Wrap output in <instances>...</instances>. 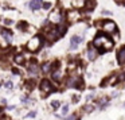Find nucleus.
<instances>
[{"label":"nucleus","mask_w":125,"mask_h":120,"mask_svg":"<svg viewBox=\"0 0 125 120\" xmlns=\"http://www.w3.org/2000/svg\"><path fill=\"white\" fill-rule=\"evenodd\" d=\"M124 107H125V105H124Z\"/></svg>","instance_id":"obj_36"},{"label":"nucleus","mask_w":125,"mask_h":120,"mask_svg":"<svg viewBox=\"0 0 125 120\" xmlns=\"http://www.w3.org/2000/svg\"><path fill=\"white\" fill-rule=\"evenodd\" d=\"M83 109H85L86 112H92L93 109H94V107H93V105H86V107L83 108Z\"/></svg>","instance_id":"obj_24"},{"label":"nucleus","mask_w":125,"mask_h":120,"mask_svg":"<svg viewBox=\"0 0 125 120\" xmlns=\"http://www.w3.org/2000/svg\"><path fill=\"white\" fill-rule=\"evenodd\" d=\"M50 7H51L50 3H45V4H43V8H45V10H49Z\"/></svg>","instance_id":"obj_27"},{"label":"nucleus","mask_w":125,"mask_h":120,"mask_svg":"<svg viewBox=\"0 0 125 120\" xmlns=\"http://www.w3.org/2000/svg\"><path fill=\"white\" fill-rule=\"evenodd\" d=\"M63 14L61 12V10H55V11H53V12L50 14V16H49V20L53 22V23H61V22H63Z\"/></svg>","instance_id":"obj_4"},{"label":"nucleus","mask_w":125,"mask_h":120,"mask_svg":"<svg viewBox=\"0 0 125 120\" xmlns=\"http://www.w3.org/2000/svg\"><path fill=\"white\" fill-rule=\"evenodd\" d=\"M0 34H1V37L4 38L5 41L11 42L12 41V33H11V30H7V29H1V31H0Z\"/></svg>","instance_id":"obj_8"},{"label":"nucleus","mask_w":125,"mask_h":120,"mask_svg":"<svg viewBox=\"0 0 125 120\" xmlns=\"http://www.w3.org/2000/svg\"><path fill=\"white\" fill-rule=\"evenodd\" d=\"M0 85H1V84H0Z\"/></svg>","instance_id":"obj_35"},{"label":"nucleus","mask_w":125,"mask_h":120,"mask_svg":"<svg viewBox=\"0 0 125 120\" xmlns=\"http://www.w3.org/2000/svg\"><path fill=\"white\" fill-rule=\"evenodd\" d=\"M51 107L54 108V109H58V108H59V101H58V100H55V101H51Z\"/></svg>","instance_id":"obj_22"},{"label":"nucleus","mask_w":125,"mask_h":120,"mask_svg":"<svg viewBox=\"0 0 125 120\" xmlns=\"http://www.w3.org/2000/svg\"><path fill=\"white\" fill-rule=\"evenodd\" d=\"M53 85L50 84V81L49 80H43L40 82V91L42 93H43V96H49V93H51L53 92Z\"/></svg>","instance_id":"obj_5"},{"label":"nucleus","mask_w":125,"mask_h":120,"mask_svg":"<svg viewBox=\"0 0 125 120\" xmlns=\"http://www.w3.org/2000/svg\"><path fill=\"white\" fill-rule=\"evenodd\" d=\"M67 112H69V105H65V107L62 108V113L63 115H66Z\"/></svg>","instance_id":"obj_25"},{"label":"nucleus","mask_w":125,"mask_h":120,"mask_svg":"<svg viewBox=\"0 0 125 120\" xmlns=\"http://www.w3.org/2000/svg\"><path fill=\"white\" fill-rule=\"evenodd\" d=\"M106 105H108V100H106V99H104V100H101V101H100V108H101V109H104Z\"/></svg>","instance_id":"obj_21"},{"label":"nucleus","mask_w":125,"mask_h":120,"mask_svg":"<svg viewBox=\"0 0 125 120\" xmlns=\"http://www.w3.org/2000/svg\"><path fill=\"white\" fill-rule=\"evenodd\" d=\"M79 82H81L79 80H77L75 77H73V78H70L69 81H67V85H66V86H67V88H75V86H79V85H78Z\"/></svg>","instance_id":"obj_12"},{"label":"nucleus","mask_w":125,"mask_h":120,"mask_svg":"<svg viewBox=\"0 0 125 120\" xmlns=\"http://www.w3.org/2000/svg\"><path fill=\"white\" fill-rule=\"evenodd\" d=\"M28 73L31 76H38V74H39V67L36 66V63H31V65H30Z\"/></svg>","instance_id":"obj_10"},{"label":"nucleus","mask_w":125,"mask_h":120,"mask_svg":"<svg viewBox=\"0 0 125 120\" xmlns=\"http://www.w3.org/2000/svg\"><path fill=\"white\" fill-rule=\"evenodd\" d=\"M34 88H35V82H34V81H27V82H26V85H24V89L27 92L32 91Z\"/></svg>","instance_id":"obj_16"},{"label":"nucleus","mask_w":125,"mask_h":120,"mask_svg":"<svg viewBox=\"0 0 125 120\" xmlns=\"http://www.w3.org/2000/svg\"><path fill=\"white\" fill-rule=\"evenodd\" d=\"M78 12L75 11V10H73V11H70V12L67 14V18H69V20H77L78 19Z\"/></svg>","instance_id":"obj_15"},{"label":"nucleus","mask_w":125,"mask_h":120,"mask_svg":"<svg viewBox=\"0 0 125 120\" xmlns=\"http://www.w3.org/2000/svg\"><path fill=\"white\" fill-rule=\"evenodd\" d=\"M35 116H36V112L32 111V112H30L28 115H27V117H35Z\"/></svg>","instance_id":"obj_26"},{"label":"nucleus","mask_w":125,"mask_h":120,"mask_svg":"<svg viewBox=\"0 0 125 120\" xmlns=\"http://www.w3.org/2000/svg\"><path fill=\"white\" fill-rule=\"evenodd\" d=\"M93 45H94V47L100 49L101 53H105V51H108L113 47V41L105 34H98L96 39L93 41Z\"/></svg>","instance_id":"obj_1"},{"label":"nucleus","mask_w":125,"mask_h":120,"mask_svg":"<svg viewBox=\"0 0 125 120\" xmlns=\"http://www.w3.org/2000/svg\"><path fill=\"white\" fill-rule=\"evenodd\" d=\"M79 100V96H74V97H73V101H78Z\"/></svg>","instance_id":"obj_30"},{"label":"nucleus","mask_w":125,"mask_h":120,"mask_svg":"<svg viewBox=\"0 0 125 120\" xmlns=\"http://www.w3.org/2000/svg\"><path fill=\"white\" fill-rule=\"evenodd\" d=\"M12 72L15 73V74H19V70H18V69H12Z\"/></svg>","instance_id":"obj_32"},{"label":"nucleus","mask_w":125,"mask_h":120,"mask_svg":"<svg viewBox=\"0 0 125 120\" xmlns=\"http://www.w3.org/2000/svg\"><path fill=\"white\" fill-rule=\"evenodd\" d=\"M102 14L104 15H112V12H109V11H102Z\"/></svg>","instance_id":"obj_31"},{"label":"nucleus","mask_w":125,"mask_h":120,"mask_svg":"<svg viewBox=\"0 0 125 120\" xmlns=\"http://www.w3.org/2000/svg\"><path fill=\"white\" fill-rule=\"evenodd\" d=\"M50 67H51V63L50 62H46L43 66H42V72H43V73H47V72L50 70Z\"/></svg>","instance_id":"obj_19"},{"label":"nucleus","mask_w":125,"mask_h":120,"mask_svg":"<svg viewBox=\"0 0 125 120\" xmlns=\"http://www.w3.org/2000/svg\"><path fill=\"white\" fill-rule=\"evenodd\" d=\"M61 70H59V65L58 63H57V65H55V70H53V78L54 80H59L61 78Z\"/></svg>","instance_id":"obj_14"},{"label":"nucleus","mask_w":125,"mask_h":120,"mask_svg":"<svg viewBox=\"0 0 125 120\" xmlns=\"http://www.w3.org/2000/svg\"><path fill=\"white\" fill-rule=\"evenodd\" d=\"M66 33V27L62 24L57 26V27H54V29H51L49 33H47V37L50 38V39H58V38H61L63 35V34Z\"/></svg>","instance_id":"obj_2"},{"label":"nucleus","mask_w":125,"mask_h":120,"mask_svg":"<svg viewBox=\"0 0 125 120\" xmlns=\"http://www.w3.org/2000/svg\"><path fill=\"white\" fill-rule=\"evenodd\" d=\"M40 45H42V38L39 35H36L27 43V49H28V51H36L40 47Z\"/></svg>","instance_id":"obj_3"},{"label":"nucleus","mask_w":125,"mask_h":120,"mask_svg":"<svg viewBox=\"0 0 125 120\" xmlns=\"http://www.w3.org/2000/svg\"><path fill=\"white\" fill-rule=\"evenodd\" d=\"M42 7V0H31V3H30V8L34 10V11H36Z\"/></svg>","instance_id":"obj_9"},{"label":"nucleus","mask_w":125,"mask_h":120,"mask_svg":"<svg viewBox=\"0 0 125 120\" xmlns=\"http://www.w3.org/2000/svg\"><path fill=\"white\" fill-rule=\"evenodd\" d=\"M15 62H16L18 65H22V63L24 62V57H23L22 54H18L16 57H15Z\"/></svg>","instance_id":"obj_18"},{"label":"nucleus","mask_w":125,"mask_h":120,"mask_svg":"<svg viewBox=\"0 0 125 120\" xmlns=\"http://www.w3.org/2000/svg\"><path fill=\"white\" fill-rule=\"evenodd\" d=\"M85 1H86V0H73V5L77 7V8H81V7L85 5Z\"/></svg>","instance_id":"obj_17"},{"label":"nucleus","mask_w":125,"mask_h":120,"mask_svg":"<svg viewBox=\"0 0 125 120\" xmlns=\"http://www.w3.org/2000/svg\"><path fill=\"white\" fill-rule=\"evenodd\" d=\"M117 59H118V63L120 65H122V63H125V47H122V49L118 51V55H117Z\"/></svg>","instance_id":"obj_11"},{"label":"nucleus","mask_w":125,"mask_h":120,"mask_svg":"<svg viewBox=\"0 0 125 120\" xmlns=\"http://www.w3.org/2000/svg\"><path fill=\"white\" fill-rule=\"evenodd\" d=\"M1 112H3V108H0V115H1Z\"/></svg>","instance_id":"obj_34"},{"label":"nucleus","mask_w":125,"mask_h":120,"mask_svg":"<svg viewBox=\"0 0 125 120\" xmlns=\"http://www.w3.org/2000/svg\"><path fill=\"white\" fill-rule=\"evenodd\" d=\"M4 23L5 24H12V19H5Z\"/></svg>","instance_id":"obj_28"},{"label":"nucleus","mask_w":125,"mask_h":120,"mask_svg":"<svg viewBox=\"0 0 125 120\" xmlns=\"http://www.w3.org/2000/svg\"><path fill=\"white\" fill-rule=\"evenodd\" d=\"M66 120H75V115H71V116H69Z\"/></svg>","instance_id":"obj_29"},{"label":"nucleus","mask_w":125,"mask_h":120,"mask_svg":"<svg viewBox=\"0 0 125 120\" xmlns=\"http://www.w3.org/2000/svg\"><path fill=\"white\" fill-rule=\"evenodd\" d=\"M82 41H83L82 37L74 35V37L71 38V41H70V50H75L79 45H81V43H82Z\"/></svg>","instance_id":"obj_7"},{"label":"nucleus","mask_w":125,"mask_h":120,"mask_svg":"<svg viewBox=\"0 0 125 120\" xmlns=\"http://www.w3.org/2000/svg\"><path fill=\"white\" fill-rule=\"evenodd\" d=\"M104 30L108 34H114L117 31V26H116V23H114V22L108 20V22H105V23H104Z\"/></svg>","instance_id":"obj_6"},{"label":"nucleus","mask_w":125,"mask_h":120,"mask_svg":"<svg viewBox=\"0 0 125 120\" xmlns=\"http://www.w3.org/2000/svg\"><path fill=\"white\" fill-rule=\"evenodd\" d=\"M93 97H94V95H89V96H88V100H92Z\"/></svg>","instance_id":"obj_33"},{"label":"nucleus","mask_w":125,"mask_h":120,"mask_svg":"<svg viewBox=\"0 0 125 120\" xmlns=\"http://www.w3.org/2000/svg\"><path fill=\"white\" fill-rule=\"evenodd\" d=\"M124 81H125V72L117 77V82H124Z\"/></svg>","instance_id":"obj_20"},{"label":"nucleus","mask_w":125,"mask_h":120,"mask_svg":"<svg viewBox=\"0 0 125 120\" xmlns=\"http://www.w3.org/2000/svg\"><path fill=\"white\" fill-rule=\"evenodd\" d=\"M88 58L90 59V61H94V59L97 58V50H94V49L90 47V49L88 50Z\"/></svg>","instance_id":"obj_13"},{"label":"nucleus","mask_w":125,"mask_h":120,"mask_svg":"<svg viewBox=\"0 0 125 120\" xmlns=\"http://www.w3.org/2000/svg\"><path fill=\"white\" fill-rule=\"evenodd\" d=\"M5 88H7V89H11V88L13 86V84H12V81H7V82H5V85H4Z\"/></svg>","instance_id":"obj_23"}]
</instances>
